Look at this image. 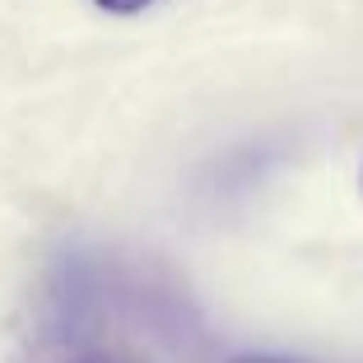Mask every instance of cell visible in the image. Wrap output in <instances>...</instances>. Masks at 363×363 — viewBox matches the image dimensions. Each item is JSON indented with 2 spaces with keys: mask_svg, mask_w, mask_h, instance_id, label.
<instances>
[{
  "mask_svg": "<svg viewBox=\"0 0 363 363\" xmlns=\"http://www.w3.org/2000/svg\"><path fill=\"white\" fill-rule=\"evenodd\" d=\"M233 363H298V359H279V354H238Z\"/></svg>",
  "mask_w": 363,
  "mask_h": 363,
  "instance_id": "7a4b0ae2",
  "label": "cell"
},
{
  "mask_svg": "<svg viewBox=\"0 0 363 363\" xmlns=\"http://www.w3.org/2000/svg\"><path fill=\"white\" fill-rule=\"evenodd\" d=\"M103 10H112V14H135V10H145V5H154V0H98Z\"/></svg>",
  "mask_w": 363,
  "mask_h": 363,
  "instance_id": "6da1fadb",
  "label": "cell"
}]
</instances>
